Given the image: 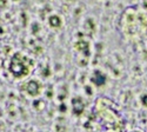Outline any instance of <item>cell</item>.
Instances as JSON below:
<instances>
[{"mask_svg": "<svg viewBox=\"0 0 147 132\" xmlns=\"http://www.w3.org/2000/svg\"><path fill=\"white\" fill-rule=\"evenodd\" d=\"M9 70L16 77H25L28 73V67L24 64V58L18 53L12 58Z\"/></svg>", "mask_w": 147, "mask_h": 132, "instance_id": "6da1fadb", "label": "cell"}, {"mask_svg": "<svg viewBox=\"0 0 147 132\" xmlns=\"http://www.w3.org/2000/svg\"><path fill=\"white\" fill-rule=\"evenodd\" d=\"M26 90L27 92L31 94V95H36L39 93V85H38V83L36 81H30L27 84V86H26Z\"/></svg>", "mask_w": 147, "mask_h": 132, "instance_id": "7a4b0ae2", "label": "cell"}, {"mask_svg": "<svg viewBox=\"0 0 147 132\" xmlns=\"http://www.w3.org/2000/svg\"><path fill=\"white\" fill-rule=\"evenodd\" d=\"M73 111H74L76 114H80L82 111H84V104L81 102L80 98H76V99H73Z\"/></svg>", "mask_w": 147, "mask_h": 132, "instance_id": "3957f363", "label": "cell"}, {"mask_svg": "<svg viewBox=\"0 0 147 132\" xmlns=\"http://www.w3.org/2000/svg\"><path fill=\"white\" fill-rule=\"evenodd\" d=\"M95 76H96V77H95V78H93V81L96 84V85H99V86H100V85H104V83L106 81V78H105L102 74H100L99 72H98V73H96Z\"/></svg>", "mask_w": 147, "mask_h": 132, "instance_id": "277c9868", "label": "cell"}, {"mask_svg": "<svg viewBox=\"0 0 147 132\" xmlns=\"http://www.w3.org/2000/svg\"><path fill=\"white\" fill-rule=\"evenodd\" d=\"M50 24L53 27H58V26H60V20L58 17H52V18H50Z\"/></svg>", "mask_w": 147, "mask_h": 132, "instance_id": "5b68a950", "label": "cell"}, {"mask_svg": "<svg viewBox=\"0 0 147 132\" xmlns=\"http://www.w3.org/2000/svg\"><path fill=\"white\" fill-rule=\"evenodd\" d=\"M142 103H144V105H147V94L142 97Z\"/></svg>", "mask_w": 147, "mask_h": 132, "instance_id": "8992f818", "label": "cell"}]
</instances>
